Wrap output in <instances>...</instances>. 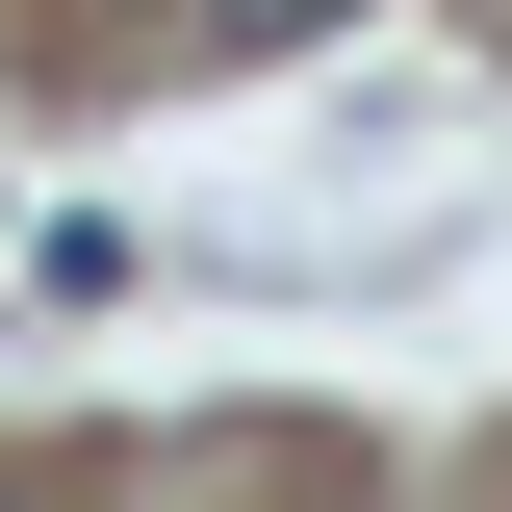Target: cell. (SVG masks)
<instances>
[{"instance_id":"1","label":"cell","mask_w":512,"mask_h":512,"mask_svg":"<svg viewBox=\"0 0 512 512\" xmlns=\"http://www.w3.org/2000/svg\"><path fill=\"white\" fill-rule=\"evenodd\" d=\"M359 0H205V52H333Z\"/></svg>"}]
</instances>
